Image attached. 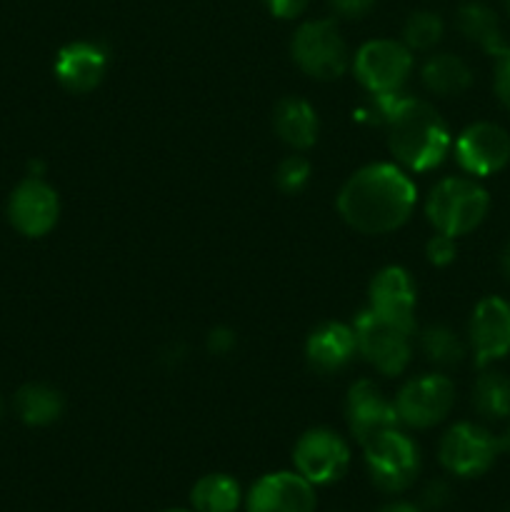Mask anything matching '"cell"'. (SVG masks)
<instances>
[{"instance_id": "cell-1", "label": "cell", "mask_w": 510, "mask_h": 512, "mask_svg": "<svg viewBox=\"0 0 510 512\" xmlns=\"http://www.w3.org/2000/svg\"><path fill=\"white\" fill-rule=\"evenodd\" d=\"M415 185L403 168L373 163L350 175L338 195V213L363 235L398 230L415 208Z\"/></svg>"}, {"instance_id": "cell-2", "label": "cell", "mask_w": 510, "mask_h": 512, "mask_svg": "<svg viewBox=\"0 0 510 512\" xmlns=\"http://www.w3.org/2000/svg\"><path fill=\"white\" fill-rule=\"evenodd\" d=\"M390 153L403 168L428 173L438 168L450 150V130L430 103L400 93L390 95L388 115Z\"/></svg>"}, {"instance_id": "cell-3", "label": "cell", "mask_w": 510, "mask_h": 512, "mask_svg": "<svg viewBox=\"0 0 510 512\" xmlns=\"http://www.w3.org/2000/svg\"><path fill=\"white\" fill-rule=\"evenodd\" d=\"M490 195L473 178H443L425 200V215L435 233L468 235L488 218Z\"/></svg>"}, {"instance_id": "cell-4", "label": "cell", "mask_w": 510, "mask_h": 512, "mask_svg": "<svg viewBox=\"0 0 510 512\" xmlns=\"http://www.w3.org/2000/svg\"><path fill=\"white\" fill-rule=\"evenodd\" d=\"M365 470L383 493H403L420 473V450L400 428L385 430L363 445Z\"/></svg>"}, {"instance_id": "cell-5", "label": "cell", "mask_w": 510, "mask_h": 512, "mask_svg": "<svg viewBox=\"0 0 510 512\" xmlns=\"http://www.w3.org/2000/svg\"><path fill=\"white\" fill-rule=\"evenodd\" d=\"M295 65L315 80H335L348 70V48L335 20H308L290 43Z\"/></svg>"}, {"instance_id": "cell-6", "label": "cell", "mask_w": 510, "mask_h": 512, "mask_svg": "<svg viewBox=\"0 0 510 512\" xmlns=\"http://www.w3.org/2000/svg\"><path fill=\"white\" fill-rule=\"evenodd\" d=\"M503 453L500 438L475 423H455L445 430L438 445V460L455 478H480Z\"/></svg>"}, {"instance_id": "cell-7", "label": "cell", "mask_w": 510, "mask_h": 512, "mask_svg": "<svg viewBox=\"0 0 510 512\" xmlns=\"http://www.w3.org/2000/svg\"><path fill=\"white\" fill-rule=\"evenodd\" d=\"M355 343H358V353L373 365L378 373L400 375L410 363V330L400 328V325L390 323V320L380 318L370 308L360 310L358 318L353 323Z\"/></svg>"}, {"instance_id": "cell-8", "label": "cell", "mask_w": 510, "mask_h": 512, "mask_svg": "<svg viewBox=\"0 0 510 512\" xmlns=\"http://www.w3.org/2000/svg\"><path fill=\"white\" fill-rule=\"evenodd\" d=\"M295 473L310 485L338 483L350 465V448L335 430L313 428L298 438L293 448Z\"/></svg>"}, {"instance_id": "cell-9", "label": "cell", "mask_w": 510, "mask_h": 512, "mask_svg": "<svg viewBox=\"0 0 510 512\" xmlns=\"http://www.w3.org/2000/svg\"><path fill=\"white\" fill-rule=\"evenodd\" d=\"M413 68V55L405 43L398 40H370L355 55V78L370 95L398 93Z\"/></svg>"}, {"instance_id": "cell-10", "label": "cell", "mask_w": 510, "mask_h": 512, "mask_svg": "<svg viewBox=\"0 0 510 512\" xmlns=\"http://www.w3.org/2000/svg\"><path fill=\"white\" fill-rule=\"evenodd\" d=\"M455 403V385L445 375H423L403 385L395 398L400 423L425 430L443 423Z\"/></svg>"}, {"instance_id": "cell-11", "label": "cell", "mask_w": 510, "mask_h": 512, "mask_svg": "<svg viewBox=\"0 0 510 512\" xmlns=\"http://www.w3.org/2000/svg\"><path fill=\"white\" fill-rule=\"evenodd\" d=\"M455 160L473 178H488L510 163V135L495 123H473L455 140Z\"/></svg>"}, {"instance_id": "cell-12", "label": "cell", "mask_w": 510, "mask_h": 512, "mask_svg": "<svg viewBox=\"0 0 510 512\" xmlns=\"http://www.w3.org/2000/svg\"><path fill=\"white\" fill-rule=\"evenodd\" d=\"M345 423L360 445L385 430L400 428L395 400L385 398L383 390L373 380H358L350 385L348 398H345Z\"/></svg>"}, {"instance_id": "cell-13", "label": "cell", "mask_w": 510, "mask_h": 512, "mask_svg": "<svg viewBox=\"0 0 510 512\" xmlns=\"http://www.w3.org/2000/svg\"><path fill=\"white\" fill-rule=\"evenodd\" d=\"M60 215L58 193L40 178H25L8 200V218L25 238H43Z\"/></svg>"}, {"instance_id": "cell-14", "label": "cell", "mask_w": 510, "mask_h": 512, "mask_svg": "<svg viewBox=\"0 0 510 512\" xmlns=\"http://www.w3.org/2000/svg\"><path fill=\"white\" fill-rule=\"evenodd\" d=\"M470 348H473L475 365L488 368L495 360L510 353V303L488 295L475 305L470 315Z\"/></svg>"}, {"instance_id": "cell-15", "label": "cell", "mask_w": 510, "mask_h": 512, "mask_svg": "<svg viewBox=\"0 0 510 512\" xmlns=\"http://www.w3.org/2000/svg\"><path fill=\"white\" fill-rule=\"evenodd\" d=\"M415 300L418 293L413 275L400 265H388L370 280L368 308L410 333H415Z\"/></svg>"}, {"instance_id": "cell-16", "label": "cell", "mask_w": 510, "mask_h": 512, "mask_svg": "<svg viewBox=\"0 0 510 512\" xmlns=\"http://www.w3.org/2000/svg\"><path fill=\"white\" fill-rule=\"evenodd\" d=\"M315 485L300 473H270L255 480L245 498L248 512H315Z\"/></svg>"}, {"instance_id": "cell-17", "label": "cell", "mask_w": 510, "mask_h": 512, "mask_svg": "<svg viewBox=\"0 0 510 512\" xmlns=\"http://www.w3.org/2000/svg\"><path fill=\"white\" fill-rule=\"evenodd\" d=\"M55 78L70 93H90L100 85L108 70V53L100 43L90 40H75L60 48L55 55Z\"/></svg>"}, {"instance_id": "cell-18", "label": "cell", "mask_w": 510, "mask_h": 512, "mask_svg": "<svg viewBox=\"0 0 510 512\" xmlns=\"http://www.w3.org/2000/svg\"><path fill=\"white\" fill-rule=\"evenodd\" d=\"M358 353L355 333L350 325L323 323L308 335L305 343V360L320 375L340 373Z\"/></svg>"}, {"instance_id": "cell-19", "label": "cell", "mask_w": 510, "mask_h": 512, "mask_svg": "<svg viewBox=\"0 0 510 512\" xmlns=\"http://www.w3.org/2000/svg\"><path fill=\"white\" fill-rule=\"evenodd\" d=\"M273 125L278 138L293 150H308L318 140V113H315L308 100L298 98V95H288V98L278 100Z\"/></svg>"}, {"instance_id": "cell-20", "label": "cell", "mask_w": 510, "mask_h": 512, "mask_svg": "<svg viewBox=\"0 0 510 512\" xmlns=\"http://www.w3.org/2000/svg\"><path fill=\"white\" fill-rule=\"evenodd\" d=\"M458 30L465 35V40L483 48L485 53L500 55L505 48L503 28H500V18L495 15L493 8L485 3H465L460 5L458 15H455Z\"/></svg>"}, {"instance_id": "cell-21", "label": "cell", "mask_w": 510, "mask_h": 512, "mask_svg": "<svg viewBox=\"0 0 510 512\" xmlns=\"http://www.w3.org/2000/svg\"><path fill=\"white\" fill-rule=\"evenodd\" d=\"M473 83V70L463 58L453 53L430 55L423 65V85L435 95H460Z\"/></svg>"}, {"instance_id": "cell-22", "label": "cell", "mask_w": 510, "mask_h": 512, "mask_svg": "<svg viewBox=\"0 0 510 512\" xmlns=\"http://www.w3.org/2000/svg\"><path fill=\"white\" fill-rule=\"evenodd\" d=\"M63 408V395L43 383L23 385L15 395V410H18L20 420L25 425H33V428L55 423L63 415Z\"/></svg>"}, {"instance_id": "cell-23", "label": "cell", "mask_w": 510, "mask_h": 512, "mask_svg": "<svg viewBox=\"0 0 510 512\" xmlns=\"http://www.w3.org/2000/svg\"><path fill=\"white\" fill-rule=\"evenodd\" d=\"M238 480L225 473H210L190 490V505L195 512H235L240 505Z\"/></svg>"}, {"instance_id": "cell-24", "label": "cell", "mask_w": 510, "mask_h": 512, "mask_svg": "<svg viewBox=\"0 0 510 512\" xmlns=\"http://www.w3.org/2000/svg\"><path fill=\"white\" fill-rule=\"evenodd\" d=\"M473 405L485 420L510 418V378L495 370H485L473 388Z\"/></svg>"}, {"instance_id": "cell-25", "label": "cell", "mask_w": 510, "mask_h": 512, "mask_svg": "<svg viewBox=\"0 0 510 512\" xmlns=\"http://www.w3.org/2000/svg\"><path fill=\"white\" fill-rule=\"evenodd\" d=\"M420 348H423V355L430 363L443 365V368H453V365H458L465 358L463 340L448 325H430L420 335Z\"/></svg>"}, {"instance_id": "cell-26", "label": "cell", "mask_w": 510, "mask_h": 512, "mask_svg": "<svg viewBox=\"0 0 510 512\" xmlns=\"http://www.w3.org/2000/svg\"><path fill=\"white\" fill-rule=\"evenodd\" d=\"M443 20L433 10H415L403 25V43L413 50H430L443 40Z\"/></svg>"}, {"instance_id": "cell-27", "label": "cell", "mask_w": 510, "mask_h": 512, "mask_svg": "<svg viewBox=\"0 0 510 512\" xmlns=\"http://www.w3.org/2000/svg\"><path fill=\"white\" fill-rule=\"evenodd\" d=\"M310 180V160L303 155H288L275 170V185L285 195H298Z\"/></svg>"}, {"instance_id": "cell-28", "label": "cell", "mask_w": 510, "mask_h": 512, "mask_svg": "<svg viewBox=\"0 0 510 512\" xmlns=\"http://www.w3.org/2000/svg\"><path fill=\"white\" fill-rule=\"evenodd\" d=\"M425 255H428V263L435 265V268H445L455 260L458 255V245H455L453 235L435 233L433 238L425 243Z\"/></svg>"}, {"instance_id": "cell-29", "label": "cell", "mask_w": 510, "mask_h": 512, "mask_svg": "<svg viewBox=\"0 0 510 512\" xmlns=\"http://www.w3.org/2000/svg\"><path fill=\"white\" fill-rule=\"evenodd\" d=\"M495 95L510 110V45H505L503 53L495 55Z\"/></svg>"}, {"instance_id": "cell-30", "label": "cell", "mask_w": 510, "mask_h": 512, "mask_svg": "<svg viewBox=\"0 0 510 512\" xmlns=\"http://www.w3.org/2000/svg\"><path fill=\"white\" fill-rule=\"evenodd\" d=\"M373 8H375V0H330V10H333L338 18H348V20L365 18Z\"/></svg>"}, {"instance_id": "cell-31", "label": "cell", "mask_w": 510, "mask_h": 512, "mask_svg": "<svg viewBox=\"0 0 510 512\" xmlns=\"http://www.w3.org/2000/svg\"><path fill=\"white\" fill-rule=\"evenodd\" d=\"M308 3L310 0H265V5H268L270 13L280 20L298 18V15L308 8Z\"/></svg>"}, {"instance_id": "cell-32", "label": "cell", "mask_w": 510, "mask_h": 512, "mask_svg": "<svg viewBox=\"0 0 510 512\" xmlns=\"http://www.w3.org/2000/svg\"><path fill=\"white\" fill-rule=\"evenodd\" d=\"M450 500V488L443 480H433L428 483V488L423 490V505L430 510H440Z\"/></svg>"}, {"instance_id": "cell-33", "label": "cell", "mask_w": 510, "mask_h": 512, "mask_svg": "<svg viewBox=\"0 0 510 512\" xmlns=\"http://www.w3.org/2000/svg\"><path fill=\"white\" fill-rule=\"evenodd\" d=\"M233 345H235L233 330L215 328L213 333L208 335V350H210V353L225 355V353H230V350H233Z\"/></svg>"}, {"instance_id": "cell-34", "label": "cell", "mask_w": 510, "mask_h": 512, "mask_svg": "<svg viewBox=\"0 0 510 512\" xmlns=\"http://www.w3.org/2000/svg\"><path fill=\"white\" fill-rule=\"evenodd\" d=\"M378 512H423L418 508V505H413V503H403V500H400V503H390V505H385V508H380Z\"/></svg>"}, {"instance_id": "cell-35", "label": "cell", "mask_w": 510, "mask_h": 512, "mask_svg": "<svg viewBox=\"0 0 510 512\" xmlns=\"http://www.w3.org/2000/svg\"><path fill=\"white\" fill-rule=\"evenodd\" d=\"M503 270H505V275H508V280H510V243L505 245V250H503Z\"/></svg>"}, {"instance_id": "cell-36", "label": "cell", "mask_w": 510, "mask_h": 512, "mask_svg": "<svg viewBox=\"0 0 510 512\" xmlns=\"http://www.w3.org/2000/svg\"><path fill=\"white\" fill-rule=\"evenodd\" d=\"M500 448H503V453H510V428L505 430V435L500 438Z\"/></svg>"}, {"instance_id": "cell-37", "label": "cell", "mask_w": 510, "mask_h": 512, "mask_svg": "<svg viewBox=\"0 0 510 512\" xmlns=\"http://www.w3.org/2000/svg\"><path fill=\"white\" fill-rule=\"evenodd\" d=\"M163 512H195V510H183V508H173V510H163Z\"/></svg>"}, {"instance_id": "cell-38", "label": "cell", "mask_w": 510, "mask_h": 512, "mask_svg": "<svg viewBox=\"0 0 510 512\" xmlns=\"http://www.w3.org/2000/svg\"><path fill=\"white\" fill-rule=\"evenodd\" d=\"M503 3H505V10H508V13H510V0H503Z\"/></svg>"}, {"instance_id": "cell-39", "label": "cell", "mask_w": 510, "mask_h": 512, "mask_svg": "<svg viewBox=\"0 0 510 512\" xmlns=\"http://www.w3.org/2000/svg\"><path fill=\"white\" fill-rule=\"evenodd\" d=\"M505 512H510V508H508V510H505Z\"/></svg>"}, {"instance_id": "cell-40", "label": "cell", "mask_w": 510, "mask_h": 512, "mask_svg": "<svg viewBox=\"0 0 510 512\" xmlns=\"http://www.w3.org/2000/svg\"><path fill=\"white\" fill-rule=\"evenodd\" d=\"M0 410H3V408H0Z\"/></svg>"}]
</instances>
